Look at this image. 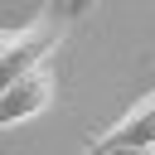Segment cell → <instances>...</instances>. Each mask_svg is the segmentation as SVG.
<instances>
[{
	"mask_svg": "<svg viewBox=\"0 0 155 155\" xmlns=\"http://www.w3.org/2000/svg\"><path fill=\"white\" fill-rule=\"evenodd\" d=\"M87 5H92V0H78V10H73V15H82V10H87Z\"/></svg>",
	"mask_w": 155,
	"mask_h": 155,
	"instance_id": "5b68a950",
	"label": "cell"
},
{
	"mask_svg": "<svg viewBox=\"0 0 155 155\" xmlns=\"http://www.w3.org/2000/svg\"><path fill=\"white\" fill-rule=\"evenodd\" d=\"M131 150H155V92L136 97L102 136H92L78 155H131Z\"/></svg>",
	"mask_w": 155,
	"mask_h": 155,
	"instance_id": "6da1fadb",
	"label": "cell"
},
{
	"mask_svg": "<svg viewBox=\"0 0 155 155\" xmlns=\"http://www.w3.org/2000/svg\"><path fill=\"white\" fill-rule=\"evenodd\" d=\"M58 5H63V10H68V15H73V10H78V0H58Z\"/></svg>",
	"mask_w": 155,
	"mask_h": 155,
	"instance_id": "277c9868",
	"label": "cell"
},
{
	"mask_svg": "<svg viewBox=\"0 0 155 155\" xmlns=\"http://www.w3.org/2000/svg\"><path fill=\"white\" fill-rule=\"evenodd\" d=\"M58 24H48V19H29V24H19V29H5L0 34V68H5V82L10 78H19V73H29V68H39V63H48L53 58V48H58Z\"/></svg>",
	"mask_w": 155,
	"mask_h": 155,
	"instance_id": "3957f363",
	"label": "cell"
},
{
	"mask_svg": "<svg viewBox=\"0 0 155 155\" xmlns=\"http://www.w3.org/2000/svg\"><path fill=\"white\" fill-rule=\"evenodd\" d=\"M131 155H155V150H131Z\"/></svg>",
	"mask_w": 155,
	"mask_h": 155,
	"instance_id": "8992f818",
	"label": "cell"
},
{
	"mask_svg": "<svg viewBox=\"0 0 155 155\" xmlns=\"http://www.w3.org/2000/svg\"><path fill=\"white\" fill-rule=\"evenodd\" d=\"M53 97H58V73H53V63H39V68L10 78L5 92H0V126H19V121L48 111Z\"/></svg>",
	"mask_w": 155,
	"mask_h": 155,
	"instance_id": "7a4b0ae2",
	"label": "cell"
}]
</instances>
